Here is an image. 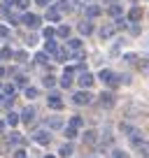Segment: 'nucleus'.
I'll use <instances>...</instances> for the list:
<instances>
[{"mask_svg":"<svg viewBox=\"0 0 149 158\" xmlns=\"http://www.w3.org/2000/svg\"><path fill=\"white\" fill-rule=\"evenodd\" d=\"M128 139H130V144H133V147H135V149H138V147H140V144H142V142H144V137H142V133H140V130H138V128H133V133H130V135H128Z\"/></svg>","mask_w":149,"mask_h":158,"instance_id":"nucleus-13","label":"nucleus"},{"mask_svg":"<svg viewBox=\"0 0 149 158\" xmlns=\"http://www.w3.org/2000/svg\"><path fill=\"white\" fill-rule=\"evenodd\" d=\"M100 14H103V10H100L98 5H86V10H84V16L91 19V21H93L96 16H100Z\"/></svg>","mask_w":149,"mask_h":158,"instance_id":"nucleus-11","label":"nucleus"},{"mask_svg":"<svg viewBox=\"0 0 149 158\" xmlns=\"http://www.w3.org/2000/svg\"><path fill=\"white\" fill-rule=\"evenodd\" d=\"M98 81H100V84H105L107 89H117V86L121 84L119 77H117V72H114V70H107V68L98 72Z\"/></svg>","mask_w":149,"mask_h":158,"instance_id":"nucleus-1","label":"nucleus"},{"mask_svg":"<svg viewBox=\"0 0 149 158\" xmlns=\"http://www.w3.org/2000/svg\"><path fill=\"white\" fill-rule=\"evenodd\" d=\"M70 33H72V30H70V26H58V30H56V35H58V37H70Z\"/></svg>","mask_w":149,"mask_h":158,"instance_id":"nucleus-31","label":"nucleus"},{"mask_svg":"<svg viewBox=\"0 0 149 158\" xmlns=\"http://www.w3.org/2000/svg\"><path fill=\"white\" fill-rule=\"evenodd\" d=\"M68 49H70V51H79V49H82V40L68 37Z\"/></svg>","mask_w":149,"mask_h":158,"instance_id":"nucleus-23","label":"nucleus"},{"mask_svg":"<svg viewBox=\"0 0 149 158\" xmlns=\"http://www.w3.org/2000/svg\"><path fill=\"white\" fill-rule=\"evenodd\" d=\"M138 149H140V153H142V156H147V158H149V142H142Z\"/></svg>","mask_w":149,"mask_h":158,"instance_id":"nucleus-38","label":"nucleus"},{"mask_svg":"<svg viewBox=\"0 0 149 158\" xmlns=\"http://www.w3.org/2000/svg\"><path fill=\"white\" fill-rule=\"evenodd\" d=\"M124 60H126V63H135L138 56H135V54H124Z\"/></svg>","mask_w":149,"mask_h":158,"instance_id":"nucleus-41","label":"nucleus"},{"mask_svg":"<svg viewBox=\"0 0 149 158\" xmlns=\"http://www.w3.org/2000/svg\"><path fill=\"white\" fill-rule=\"evenodd\" d=\"M77 81H79V86H82V89H91V86L96 84V77H93L91 72H82Z\"/></svg>","mask_w":149,"mask_h":158,"instance_id":"nucleus-7","label":"nucleus"},{"mask_svg":"<svg viewBox=\"0 0 149 158\" xmlns=\"http://www.w3.org/2000/svg\"><path fill=\"white\" fill-rule=\"evenodd\" d=\"M45 123H47V128H54V130H63V126H65L61 116H49Z\"/></svg>","mask_w":149,"mask_h":158,"instance_id":"nucleus-10","label":"nucleus"},{"mask_svg":"<svg viewBox=\"0 0 149 158\" xmlns=\"http://www.w3.org/2000/svg\"><path fill=\"white\" fill-rule=\"evenodd\" d=\"M14 91H16L14 84H7L5 89H2V95H7V98H14Z\"/></svg>","mask_w":149,"mask_h":158,"instance_id":"nucleus-35","label":"nucleus"},{"mask_svg":"<svg viewBox=\"0 0 149 158\" xmlns=\"http://www.w3.org/2000/svg\"><path fill=\"white\" fill-rule=\"evenodd\" d=\"M12 7H16V10H28L30 0H14V5H12Z\"/></svg>","mask_w":149,"mask_h":158,"instance_id":"nucleus-34","label":"nucleus"},{"mask_svg":"<svg viewBox=\"0 0 149 158\" xmlns=\"http://www.w3.org/2000/svg\"><path fill=\"white\" fill-rule=\"evenodd\" d=\"M45 19H47V21H51V23H58V21H61V12L56 10V7H49V5H47Z\"/></svg>","mask_w":149,"mask_h":158,"instance_id":"nucleus-9","label":"nucleus"},{"mask_svg":"<svg viewBox=\"0 0 149 158\" xmlns=\"http://www.w3.org/2000/svg\"><path fill=\"white\" fill-rule=\"evenodd\" d=\"M82 139H84V144L93 147V144H96V139H98V135H96V130H86V133L82 135Z\"/></svg>","mask_w":149,"mask_h":158,"instance_id":"nucleus-17","label":"nucleus"},{"mask_svg":"<svg viewBox=\"0 0 149 158\" xmlns=\"http://www.w3.org/2000/svg\"><path fill=\"white\" fill-rule=\"evenodd\" d=\"M7 21H10V23H12V26H16V23H21V19H19V16H16V14H10V12H7Z\"/></svg>","mask_w":149,"mask_h":158,"instance_id":"nucleus-39","label":"nucleus"},{"mask_svg":"<svg viewBox=\"0 0 149 158\" xmlns=\"http://www.w3.org/2000/svg\"><path fill=\"white\" fill-rule=\"evenodd\" d=\"M121 14H124V10H121V5H117V2H112V5L107 7V16H114L117 19V16H121Z\"/></svg>","mask_w":149,"mask_h":158,"instance_id":"nucleus-19","label":"nucleus"},{"mask_svg":"<svg viewBox=\"0 0 149 158\" xmlns=\"http://www.w3.org/2000/svg\"><path fill=\"white\" fill-rule=\"evenodd\" d=\"M33 118H35V109H33V107H26V109H23V114L19 116V121H23V123H30Z\"/></svg>","mask_w":149,"mask_h":158,"instance_id":"nucleus-16","label":"nucleus"},{"mask_svg":"<svg viewBox=\"0 0 149 158\" xmlns=\"http://www.w3.org/2000/svg\"><path fill=\"white\" fill-rule=\"evenodd\" d=\"M26 42H28V44H35V42H37V37H35V35H28V37H26Z\"/></svg>","mask_w":149,"mask_h":158,"instance_id":"nucleus-47","label":"nucleus"},{"mask_svg":"<svg viewBox=\"0 0 149 158\" xmlns=\"http://www.w3.org/2000/svg\"><path fill=\"white\" fill-rule=\"evenodd\" d=\"M14 79H16V84H26V74H16Z\"/></svg>","mask_w":149,"mask_h":158,"instance_id":"nucleus-45","label":"nucleus"},{"mask_svg":"<svg viewBox=\"0 0 149 158\" xmlns=\"http://www.w3.org/2000/svg\"><path fill=\"white\" fill-rule=\"evenodd\" d=\"M74 72H77L74 68H65L63 77H61V81H58V84L63 86V89H70V86H72V74H74Z\"/></svg>","mask_w":149,"mask_h":158,"instance_id":"nucleus-6","label":"nucleus"},{"mask_svg":"<svg viewBox=\"0 0 149 158\" xmlns=\"http://www.w3.org/2000/svg\"><path fill=\"white\" fill-rule=\"evenodd\" d=\"M5 74H7V70H5V68H2V65H0V79L5 77Z\"/></svg>","mask_w":149,"mask_h":158,"instance_id":"nucleus-51","label":"nucleus"},{"mask_svg":"<svg viewBox=\"0 0 149 158\" xmlns=\"http://www.w3.org/2000/svg\"><path fill=\"white\" fill-rule=\"evenodd\" d=\"M130 33H133V35H140V26H138V23H135V26H133V28H130Z\"/></svg>","mask_w":149,"mask_h":158,"instance_id":"nucleus-48","label":"nucleus"},{"mask_svg":"<svg viewBox=\"0 0 149 158\" xmlns=\"http://www.w3.org/2000/svg\"><path fill=\"white\" fill-rule=\"evenodd\" d=\"M63 133H65V137H68V139L77 137V128H70V126H68V128H63Z\"/></svg>","mask_w":149,"mask_h":158,"instance_id":"nucleus-36","label":"nucleus"},{"mask_svg":"<svg viewBox=\"0 0 149 158\" xmlns=\"http://www.w3.org/2000/svg\"><path fill=\"white\" fill-rule=\"evenodd\" d=\"M133 128H135V126H130V123H124V121H121V123H119V130H121V133L126 135V137H128V135L133 133Z\"/></svg>","mask_w":149,"mask_h":158,"instance_id":"nucleus-33","label":"nucleus"},{"mask_svg":"<svg viewBox=\"0 0 149 158\" xmlns=\"http://www.w3.org/2000/svg\"><path fill=\"white\" fill-rule=\"evenodd\" d=\"M117 28H124V30H126V28H128V23H126L124 19H119V16H117Z\"/></svg>","mask_w":149,"mask_h":158,"instance_id":"nucleus-43","label":"nucleus"},{"mask_svg":"<svg viewBox=\"0 0 149 158\" xmlns=\"http://www.w3.org/2000/svg\"><path fill=\"white\" fill-rule=\"evenodd\" d=\"M45 158H56V156H51V153H47V156H45Z\"/></svg>","mask_w":149,"mask_h":158,"instance_id":"nucleus-52","label":"nucleus"},{"mask_svg":"<svg viewBox=\"0 0 149 158\" xmlns=\"http://www.w3.org/2000/svg\"><path fill=\"white\" fill-rule=\"evenodd\" d=\"M72 151H74V147H72V144H70V142H65L63 147H61L58 156H61V158H70V156H72Z\"/></svg>","mask_w":149,"mask_h":158,"instance_id":"nucleus-20","label":"nucleus"},{"mask_svg":"<svg viewBox=\"0 0 149 158\" xmlns=\"http://www.w3.org/2000/svg\"><path fill=\"white\" fill-rule=\"evenodd\" d=\"M23 95H26L28 100H35L37 95H40V91L35 89V86H26V89H23Z\"/></svg>","mask_w":149,"mask_h":158,"instance_id":"nucleus-24","label":"nucleus"},{"mask_svg":"<svg viewBox=\"0 0 149 158\" xmlns=\"http://www.w3.org/2000/svg\"><path fill=\"white\" fill-rule=\"evenodd\" d=\"M112 35H114V26H103L100 28V37L103 40H109Z\"/></svg>","mask_w":149,"mask_h":158,"instance_id":"nucleus-27","label":"nucleus"},{"mask_svg":"<svg viewBox=\"0 0 149 158\" xmlns=\"http://www.w3.org/2000/svg\"><path fill=\"white\" fill-rule=\"evenodd\" d=\"M47 107H51V109H63V100H61L58 95H49V98H47Z\"/></svg>","mask_w":149,"mask_h":158,"instance_id":"nucleus-15","label":"nucleus"},{"mask_svg":"<svg viewBox=\"0 0 149 158\" xmlns=\"http://www.w3.org/2000/svg\"><path fill=\"white\" fill-rule=\"evenodd\" d=\"M5 123H7V126H12V128H16V126H19V114L10 112V114H7V118H5Z\"/></svg>","mask_w":149,"mask_h":158,"instance_id":"nucleus-26","label":"nucleus"},{"mask_svg":"<svg viewBox=\"0 0 149 158\" xmlns=\"http://www.w3.org/2000/svg\"><path fill=\"white\" fill-rule=\"evenodd\" d=\"M72 100H74V105H89L91 100H93V95L89 93V89H84V91H77V93L72 95Z\"/></svg>","mask_w":149,"mask_h":158,"instance_id":"nucleus-4","label":"nucleus"},{"mask_svg":"<svg viewBox=\"0 0 149 158\" xmlns=\"http://www.w3.org/2000/svg\"><path fill=\"white\" fill-rule=\"evenodd\" d=\"M7 35H10V28H7V26H0V37H7Z\"/></svg>","mask_w":149,"mask_h":158,"instance_id":"nucleus-44","label":"nucleus"},{"mask_svg":"<svg viewBox=\"0 0 149 158\" xmlns=\"http://www.w3.org/2000/svg\"><path fill=\"white\" fill-rule=\"evenodd\" d=\"M128 21H133V23H140V21H142V7H130Z\"/></svg>","mask_w":149,"mask_h":158,"instance_id":"nucleus-14","label":"nucleus"},{"mask_svg":"<svg viewBox=\"0 0 149 158\" xmlns=\"http://www.w3.org/2000/svg\"><path fill=\"white\" fill-rule=\"evenodd\" d=\"M0 60H2V54H0Z\"/></svg>","mask_w":149,"mask_h":158,"instance_id":"nucleus-53","label":"nucleus"},{"mask_svg":"<svg viewBox=\"0 0 149 158\" xmlns=\"http://www.w3.org/2000/svg\"><path fill=\"white\" fill-rule=\"evenodd\" d=\"M77 30H79V35H91V33H93V23H91V19H84V21H79Z\"/></svg>","mask_w":149,"mask_h":158,"instance_id":"nucleus-12","label":"nucleus"},{"mask_svg":"<svg viewBox=\"0 0 149 158\" xmlns=\"http://www.w3.org/2000/svg\"><path fill=\"white\" fill-rule=\"evenodd\" d=\"M68 126H70V128H77V130H79L82 126H84V121H82V116H72V118L68 121Z\"/></svg>","mask_w":149,"mask_h":158,"instance_id":"nucleus-28","label":"nucleus"},{"mask_svg":"<svg viewBox=\"0 0 149 158\" xmlns=\"http://www.w3.org/2000/svg\"><path fill=\"white\" fill-rule=\"evenodd\" d=\"M42 84H45L47 89H54V86L58 84V81H56V77H54V74H45V77H42Z\"/></svg>","mask_w":149,"mask_h":158,"instance_id":"nucleus-25","label":"nucleus"},{"mask_svg":"<svg viewBox=\"0 0 149 158\" xmlns=\"http://www.w3.org/2000/svg\"><path fill=\"white\" fill-rule=\"evenodd\" d=\"M100 105H103L105 109H114V105H117L114 93H112V91H103V93H100Z\"/></svg>","mask_w":149,"mask_h":158,"instance_id":"nucleus-3","label":"nucleus"},{"mask_svg":"<svg viewBox=\"0 0 149 158\" xmlns=\"http://www.w3.org/2000/svg\"><path fill=\"white\" fill-rule=\"evenodd\" d=\"M33 139H35V142H40V144H49L51 142V133H49V130H35Z\"/></svg>","mask_w":149,"mask_h":158,"instance_id":"nucleus-8","label":"nucleus"},{"mask_svg":"<svg viewBox=\"0 0 149 158\" xmlns=\"http://www.w3.org/2000/svg\"><path fill=\"white\" fill-rule=\"evenodd\" d=\"M56 49H58L56 40H54V37H47V42H45V54H54Z\"/></svg>","mask_w":149,"mask_h":158,"instance_id":"nucleus-21","label":"nucleus"},{"mask_svg":"<svg viewBox=\"0 0 149 158\" xmlns=\"http://www.w3.org/2000/svg\"><path fill=\"white\" fill-rule=\"evenodd\" d=\"M70 7H72V5H70V0H58V5H56V10H58L61 14H63V12H70Z\"/></svg>","mask_w":149,"mask_h":158,"instance_id":"nucleus-29","label":"nucleus"},{"mask_svg":"<svg viewBox=\"0 0 149 158\" xmlns=\"http://www.w3.org/2000/svg\"><path fill=\"white\" fill-rule=\"evenodd\" d=\"M35 2H37V5H42V7H47V5H49V0H35Z\"/></svg>","mask_w":149,"mask_h":158,"instance_id":"nucleus-49","label":"nucleus"},{"mask_svg":"<svg viewBox=\"0 0 149 158\" xmlns=\"http://www.w3.org/2000/svg\"><path fill=\"white\" fill-rule=\"evenodd\" d=\"M86 2H91V0H86Z\"/></svg>","mask_w":149,"mask_h":158,"instance_id":"nucleus-54","label":"nucleus"},{"mask_svg":"<svg viewBox=\"0 0 149 158\" xmlns=\"http://www.w3.org/2000/svg\"><path fill=\"white\" fill-rule=\"evenodd\" d=\"M54 58L58 60V63H65V60H70V58H72V51H70L68 47H58V49L54 51Z\"/></svg>","mask_w":149,"mask_h":158,"instance_id":"nucleus-5","label":"nucleus"},{"mask_svg":"<svg viewBox=\"0 0 149 158\" xmlns=\"http://www.w3.org/2000/svg\"><path fill=\"white\" fill-rule=\"evenodd\" d=\"M112 158H128V153L121 151V149H114V151H112Z\"/></svg>","mask_w":149,"mask_h":158,"instance_id":"nucleus-40","label":"nucleus"},{"mask_svg":"<svg viewBox=\"0 0 149 158\" xmlns=\"http://www.w3.org/2000/svg\"><path fill=\"white\" fill-rule=\"evenodd\" d=\"M135 65H138V70H140V72L149 74V58H138V60H135Z\"/></svg>","mask_w":149,"mask_h":158,"instance_id":"nucleus-22","label":"nucleus"},{"mask_svg":"<svg viewBox=\"0 0 149 158\" xmlns=\"http://www.w3.org/2000/svg\"><path fill=\"white\" fill-rule=\"evenodd\" d=\"M0 54H2V58H12V49H2Z\"/></svg>","mask_w":149,"mask_h":158,"instance_id":"nucleus-46","label":"nucleus"},{"mask_svg":"<svg viewBox=\"0 0 149 158\" xmlns=\"http://www.w3.org/2000/svg\"><path fill=\"white\" fill-rule=\"evenodd\" d=\"M7 142H10V144H16V147H21L26 139H23V135H19V133H10V135H7Z\"/></svg>","mask_w":149,"mask_h":158,"instance_id":"nucleus-18","label":"nucleus"},{"mask_svg":"<svg viewBox=\"0 0 149 158\" xmlns=\"http://www.w3.org/2000/svg\"><path fill=\"white\" fill-rule=\"evenodd\" d=\"M5 126H7V123H5V121H0V135L5 133Z\"/></svg>","mask_w":149,"mask_h":158,"instance_id":"nucleus-50","label":"nucleus"},{"mask_svg":"<svg viewBox=\"0 0 149 158\" xmlns=\"http://www.w3.org/2000/svg\"><path fill=\"white\" fill-rule=\"evenodd\" d=\"M21 23H23L26 28L35 30V28H40V26H42V16L35 14V12H23V14H21Z\"/></svg>","mask_w":149,"mask_h":158,"instance_id":"nucleus-2","label":"nucleus"},{"mask_svg":"<svg viewBox=\"0 0 149 158\" xmlns=\"http://www.w3.org/2000/svg\"><path fill=\"white\" fill-rule=\"evenodd\" d=\"M42 35H45V40H47V37H56V30L51 28V26H47V28L42 30Z\"/></svg>","mask_w":149,"mask_h":158,"instance_id":"nucleus-37","label":"nucleus"},{"mask_svg":"<svg viewBox=\"0 0 149 158\" xmlns=\"http://www.w3.org/2000/svg\"><path fill=\"white\" fill-rule=\"evenodd\" d=\"M12 158H26V151L23 149H16V151L12 153Z\"/></svg>","mask_w":149,"mask_h":158,"instance_id":"nucleus-42","label":"nucleus"},{"mask_svg":"<svg viewBox=\"0 0 149 158\" xmlns=\"http://www.w3.org/2000/svg\"><path fill=\"white\" fill-rule=\"evenodd\" d=\"M12 56H14V60H19V63H26V60H28V54H26V51H12Z\"/></svg>","mask_w":149,"mask_h":158,"instance_id":"nucleus-32","label":"nucleus"},{"mask_svg":"<svg viewBox=\"0 0 149 158\" xmlns=\"http://www.w3.org/2000/svg\"><path fill=\"white\" fill-rule=\"evenodd\" d=\"M35 60H37L40 65H47V63H49V56H47L45 51H37V54H35Z\"/></svg>","mask_w":149,"mask_h":158,"instance_id":"nucleus-30","label":"nucleus"}]
</instances>
